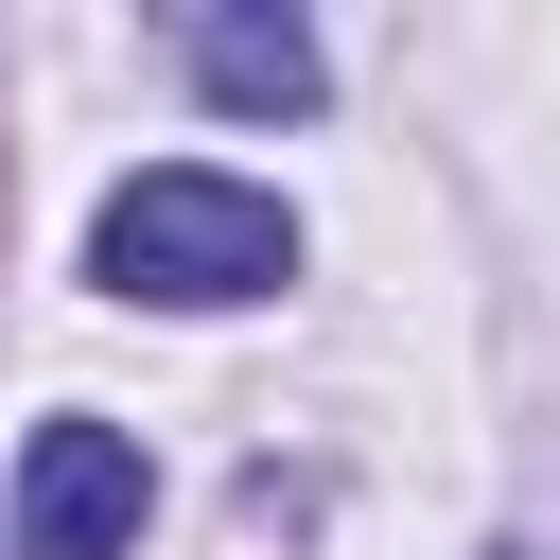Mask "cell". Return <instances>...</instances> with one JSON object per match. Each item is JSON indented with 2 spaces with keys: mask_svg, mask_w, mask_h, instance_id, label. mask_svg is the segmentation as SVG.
Listing matches in <instances>:
<instances>
[{
  "mask_svg": "<svg viewBox=\"0 0 560 560\" xmlns=\"http://www.w3.org/2000/svg\"><path fill=\"white\" fill-rule=\"evenodd\" d=\"M88 262H105L122 298H262V280L298 262V228H280V192H245V175H210V158H158V175L105 192Z\"/></svg>",
  "mask_w": 560,
  "mask_h": 560,
  "instance_id": "6da1fadb",
  "label": "cell"
},
{
  "mask_svg": "<svg viewBox=\"0 0 560 560\" xmlns=\"http://www.w3.org/2000/svg\"><path fill=\"white\" fill-rule=\"evenodd\" d=\"M140 542V438L122 420H35L18 455V560H122Z\"/></svg>",
  "mask_w": 560,
  "mask_h": 560,
  "instance_id": "7a4b0ae2",
  "label": "cell"
},
{
  "mask_svg": "<svg viewBox=\"0 0 560 560\" xmlns=\"http://www.w3.org/2000/svg\"><path fill=\"white\" fill-rule=\"evenodd\" d=\"M192 70H210V105H315V35L298 18H192Z\"/></svg>",
  "mask_w": 560,
  "mask_h": 560,
  "instance_id": "3957f363",
  "label": "cell"
}]
</instances>
